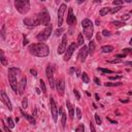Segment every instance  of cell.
Here are the masks:
<instances>
[{
	"label": "cell",
	"instance_id": "cell-20",
	"mask_svg": "<svg viewBox=\"0 0 132 132\" xmlns=\"http://www.w3.org/2000/svg\"><path fill=\"white\" fill-rule=\"evenodd\" d=\"M0 62L2 63L3 66L8 65V61H7V59H6L5 55H4V52H3V50H1V48H0Z\"/></svg>",
	"mask_w": 132,
	"mask_h": 132
},
{
	"label": "cell",
	"instance_id": "cell-35",
	"mask_svg": "<svg viewBox=\"0 0 132 132\" xmlns=\"http://www.w3.org/2000/svg\"><path fill=\"white\" fill-rule=\"evenodd\" d=\"M75 112H76V118H78V120H81L82 119V110H81V108H79V107H76Z\"/></svg>",
	"mask_w": 132,
	"mask_h": 132
},
{
	"label": "cell",
	"instance_id": "cell-28",
	"mask_svg": "<svg viewBox=\"0 0 132 132\" xmlns=\"http://www.w3.org/2000/svg\"><path fill=\"white\" fill-rule=\"evenodd\" d=\"M39 85H40L41 91L46 94V93H47V87H46V84H44V82L42 81V79H40V81H39Z\"/></svg>",
	"mask_w": 132,
	"mask_h": 132
},
{
	"label": "cell",
	"instance_id": "cell-37",
	"mask_svg": "<svg viewBox=\"0 0 132 132\" xmlns=\"http://www.w3.org/2000/svg\"><path fill=\"white\" fill-rule=\"evenodd\" d=\"M7 124H8V127L9 128H13L15 127V123H13V121L12 118H7Z\"/></svg>",
	"mask_w": 132,
	"mask_h": 132
},
{
	"label": "cell",
	"instance_id": "cell-34",
	"mask_svg": "<svg viewBox=\"0 0 132 132\" xmlns=\"http://www.w3.org/2000/svg\"><path fill=\"white\" fill-rule=\"evenodd\" d=\"M22 107L23 108H25V109L28 107V99H27L26 97L25 98H23V100H22Z\"/></svg>",
	"mask_w": 132,
	"mask_h": 132
},
{
	"label": "cell",
	"instance_id": "cell-47",
	"mask_svg": "<svg viewBox=\"0 0 132 132\" xmlns=\"http://www.w3.org/2000/svg\"><path fill=\"white\" fill-rule=\"evenodd\" d=\"M1 35L3 38H5V26L2 27V31H1Z\"/></svg>",
	"mask_w": 132,
	"mask_h": 132
},
{
	"label": "cell",
	"instance_id": "cell-53",
	"mask_svg": "<svg viewBox=\"0 0 132 132\" xmlns=\"http://www.w3.org/2000/svg\"><path fill=\"white\" fill-rule=\"evenodd\" d=\"M95 98H96L97 101H99V100H100V97H99V95H98V94H95Z\"/></svg>",
	"mask_w": 132,
	"mask_h": 132
},
{
	"label": "cell",
	"instance_id": "cell-38",
	"mask_svg": "<svg viewBox=\"0 0 132 132\" xmlns=\"http://www.w3.org/2000/svg\"><path fill=\"white\" fill-rule=\"evenodd\" d=\"M62 32H64V28L57 29L56 31H55V35H56V36L58 37V36H60V35H61V34H62Z\"/></svg>",
	"mask_w": 132,
	"mask_h": 132
},
{
	"label": "cell",
	"instance_id": "cell-59",
	"mask_svg": "<svg viewBox=\"0 0 132 132\" xmlns=\"http://www.w3.org/2000/svg\"><path fill=\"white\" fill-rule=\"evenodd\" d=\"M36 93H37V94H40V90L39 89H36Z\"/></svg>",
	"mask_w": 132,
	"mask_h": 132
},
{
	"label": "cell",
	"instance_id": "cell-26",
	"mask_svg": "<svg viewBox=\"0 0 132 132\" xmlns=\"http://www.w3.org/2000/svg\"><path fill=\"white\" fill-rule=\"evenodd\" d=\"M84 37H83V34L82 33H79L78 34V42H76V47L78 46H83L84 44Z\"/></svg>",
	"mask_w": 132,
	"mask_h": 132
},
{
	"label": "cell",
	"instance_id": "cell-58",
	"mask_svg": "<svg viewBox=\"0 0 132 132\" xmlns=\"http://www.w3.org/2000/svg\"><path fill=\"white\" fill-rule=\"evenodd\" d=\"M97 40H99V41H100V34H99V33L97 34Z\"/></svg>",
	"mask_w": 132,
	"mask_h": 132
},
{
	"label": "cell",
	"instance_id": "cell-24",
	"mask_svg": "<svg viewBox=\"0 0 132 132\" xmlns=\"http://www.w3.org/2000/svg\"><path fill=\"white\" fill-rule=\"evenodd\" d=\"M82 79H83V83H85V84H89L90 83V78L89 75L87 74V72H83L82 73Z\"/></svg>",
	"mask_w": 132,
	"mask_h": 132
},
{
	"label": "cell",
	"instance_id": "cell-1",
	"mask_svg": "<svg viewBox=\"0 0 132 132\" xmlns=\"http://www.w3.org/2000/svg\"><path fill=\"white\" fill-rule=\"evenodd\" d=\"M28 50L30 54H32L33 56L39 57V58H44L48 57L50 54V48L43 42H38V43H33L29 46Z\"/></svg>",
	"mask_w": 132,
	"mask_h": 132
},
{
	"label": "cell",
	"instance_id": "cell-56",
	"mask_svg": "<svg viewBox=\"0 0 132 132\" xmlns=\"http://www.w3.org/2000/svg\"><path fill=\"white\" fill-rule=\"evenodd\" d=\"M107 120H108V121H109V122H112L113 124H118V123L116 122V121H113V120H110V119H107Z\"/></svg>",
	"mask_w": 132,
	"mask_h": 132
},
{
	"label": "cell",
	"instance_id": "cell-16",
	"mask_svg": "<svg viewBox=\"0 0 132 132\" xmlns=\"http://www.w3.org/2000/svg\"><path fill=\"white\" fill-rule=\"evenodd\" d=\"M56 89H57V92L59 95H63L64 94V91H65V82L63 78H61L59 82L56 83Z\"/></svg>",
	"mask_w": 132,
	"mask_h": 132
},
{
	"label": "cell",
	"instance_id": "cell-31",
	"mask_svg": "<svg viewBox=\"0 0 132 132\" xmlns=\"http://www.w3.org/2000/svg\"><path fill=\"white\" fill-rule=\"evenodd\" d=\"M121 8H122V6H114V8H109V12L114 15V13H116L119 12V10H121Z\"/></svg>",
	"mask_w": 132,
	"mask_h": 132
},
{
	"label": "cell",
	"instance_id": "cell-55",
	"mask_svg": "<svg viewBox=\"0 0 132 132\" xmlns=\"http://www.w3.org/2000/svg\"><path fill=\"white\" fill-rule=\"evenodd\" d=\"M27 43H28V40H27L26 38H24V42H23V44H24V46H26Z\"/></svg>",
	"mask_w": 132,
	"mask_h": 132
},
{
	"label": "cell",
	"instance_id": "cell-15",
	"mask_svg": "<svg viewBox=\"0 0 132 132\" xmlns=\"http://www.w3.org/2000/svg\"><path fill=\"white\" fill-rule=\"evenodd\" d=\"M87 56H88V47L86 46H83V48L79 50L78 52V59L81 62H85Z\"/></svg>",
	"mask_w": 132,
	"mask_h": 132
},
{
	"label": "cell",
	"instance_id": "cell-33",
	"mask_svg": "<svg viewBox=\"0 0 132 132\" xmlns=\"http://www.w3.org/2000/svg\"><path fill=\"white\" fill-rule=\"evenodd\" d=\"M75 132H85V126L83 124H79L75 129Z\"/></svg>",
	"mask_w": 132,
	"mask_h": 132
},
{
	"label": "cell",
	"instance_id": "cell-11",
	"mask_svg": "<svg viewBox=\"0 0 132 132\" xmlns=\"http://www.w3.org/2000/svg\"><path fill=\"white\" fill-rule=\"evenodd\" d=\"M66 48H67V36H66V34H63V36H62V40H61V42L60 44H59V47H58V54H63L65 53V51H66Z\"/></svg>",
	"mask_w": 132,
	"mask_h": 132
},
{
	"label": "cell",
	"instance_id": "cell-2",
	"mask_svg": "<svg viewBox=\"0 0 132 132\" xmlns=\"http://www.w3.org/2000/svg\"><path fill=\"white\" fill-rule=\"evenodd\" d=\"M82 26H83V31H84L86 38L88 40H91V38L93 36V31H94V27H93V23L91 22V20L89 19L83 20Z\"/></svg>",
	"mask_w": 132,
	"mask_h": 132
},
{
	"label": "cell",
	"instance_id": "cell-17",
	"mask_svg": "<svg viewBox=\"0 0 132 132\" xmlns=\"http://www.w3.org/2000/svg\"><path fill=\"white\" fill-rule=\"evenodd\" d=\"M26 83H27V78L26 76H23L21 78L20 83L18 84V88H19V94H24V91H25V88H26Z\"/></svg>",
	"mask_w": 132,
	"mask_h": 132
},
{
	"label": "cell",
	"instance_id": "cell-32",
	"mask_svg": "<svg viewBox=\"0 0 132 132\" xmlns=\"http://www.w3.org/2000/svg\"><path fill=\"white\" fill-rule=\"evenodd\" d=\"M97 70L101 71V72H103V73H113V70H110V69H105V68H101V67H98L97 68Z\"/></svg>",
	"mask_w": 132,
	"mask_h": 132
},
{
	"label": "cell",
	"instance_id": "cell-43",
	"mask_svg": "<svg viewBox=\"0 0 132 132\" xmlns=\"http://www.w3.org/2000/svg\"><path fill=\"white\" fill-rule=\"evenodd\" d=\"M102 34H103V36H109L110 35V32L108 30H103L102 31Z\"/></svg>",
	"mask_w": 132,
	"mask_h": 132
},
{
	"label": "cell",
	"instance_id": "cell-52",
	"mask_svg": "<svg viewBox=\"0 0 132 132\" xmlns=\"http://www.w3.org/2000/svg\"><path fill=\"white\" fill-rule=\"evenodd\" d=\"M124 64H125V65L130 66V65H132V62H130V61H128V62H124Z\"/></svg>",
	"mask_w": 132,
	"mask_h": 132
},
{
	"label": "cell",
	"instance_id": "cell-57",
	"mask_svg": "<svg viewBox=\"0 0 132 132\" xmlns=\"http://www.w3.org/2000/svg\"><path fill=\"white\" fill-rule=\"evenodd\" d=\"M120 101H121V102H123V103H124V102H125V103H126V102H129V100H122V99H121V100H120Z\"/></svg>",
	"mask_w": 132,
	"mask_h": 132
},
{
	"label": "cell",
	"instance_id": "cell-50",
	"mask_svg": "<svg viewBox=\"0 0 132 132\" xmlns=\"http://www.w3.org/2000/svg\"><path fill=\"white\" fill-rule=\"evenodd\" d=\"M122 19H123V20H129V19H130V16H129V15H125V16L122 17Z\"/></svg>",
	"mask_w": 132,
	"mask_h": 132
},
{
	"label": "cell",
	"instance_id": "cell-39",
	"mask_svg": "<svg viewBox=\"0 0 132 132\" xmlns=\"http://www.w3.org/2000/svg\"><path fill=\"white\" fill-rule=\"evenodd\" d=\"M123 1H120V0H114V1H113V4L114 5V6H122V4H123Z\"/></svg>",
	"mask_w": 132,
	"mask_h": 132
},
{
	"label": "cell",
	"instance_id": "cell-7",
	"mask_svg": "<svg viewBox=\"0 0 132 132\" xmlns=\"http://www.w3.org/2000/svg\"><path fill=\"white\" fill-rule=\"evenodd\" d=\"M50 106H51V112H52V116H53V120L55 122H57L59 110H58V107L56 105V103H55V100H54L53 97L50 98Z\"/></svg>",
	"mask_w": 132,
	"mask_h": 132
},
{
	"label": "cell",
	"instance_id": "cell-45",
	"mask_svg": "<svg viewBox=\"0 0 132 132\" xmlns=\"http://www.w3.org/2000/svg\"><path fill=\"white\" fill-rule=\"evenodd\" d=\"M122 62V60L121 59H114V60H112V61H109V63H121Z\"/></svg>",
	"mask_w": 132,
	"mask_h": 132
},
{
	"label": "cell",
	"instance_id": "cell-46",
	"mask_svg": "<svg viewBox=\"0 0 132 132\" xmlns=\"http://www.w3.org/2000/svg\"><path fill=\"white\" fill-rule=\"evenodd\" d=\"M127 55H125V54H120V55H116V57L114 58H117V59H120V58H125Z\"/></svg>",
	"mask_w": 132,
	"mask_h": 132
},
{
	"label": "cell",
	"instance_id": "cell-41",
	"mask_svg": "<svg viewBox=\"0 0 132 132\" xmlns=\"http://www.w3.org/2000/svg\"><path fill=\"white\" fill-rule=\"evenodd\" d=\"M131 52H132V50H131V48H124V50H123V54L127 55V54H130Z\"/></svg>",
	"mask_w": 132,
	"mask_h": 132
},
{
	"label": "cell",
	"instance_id": "cell-13",
	"mask_svg": "<svg viewBox=\"0 0 132 132\" xmlns=\"http://www.w3.org/2000/svg\"><path fill=\"white\" fill-rule=\"evenodd\" d=\"M24 24L27 26H30V27H35V26H39V23H38V20L35 17H30V18H26L24 19Z\"/></svg>",
	"mask_w": 132,
	"mask_h": 132
},
{
	"label": "cell",
	"instance_id": "cell-60",
	"mask_svg": "<svg viewBox=\"0 0 132 132\" xmlns=\"http://www.w3.org/2000/svg\"><path fill=\"white\" fill-rule=\"evenodd\" d=\"M96 24H97V25H98V26H99V24H100V22H99V20H96Z\"/></svg>",
	"mask_w": 132,
	"mask_h": 132
},
{
	"label": "cell",
	"instance_id": "cell-49",
	"mask_svg": "<svg viewBox=\"0 0 132 132\" xmlns=\"http://www.w3.org/2000/svg\"><path fill=\"white\" fill-rule=\"evenodd\" d=\"M3 129H4V131L5 132H12V131H10L9 129H8V127L7 126H6V125L4 124V125H3Z\"/></svg>",
	"mask_w": 132,
	"mask_h": 132
},
{
	"label": "cell",
	"instance_id": "cell-40",
	"mask_svg": "<svg viewBox=\"0 0 132 132\" xmlns=\"http://www.w3.org/2000/svg\"><path fill=\"white\" fill-rule=\"evenodd\" d=\"M73 93H74V95H75V98H76V100H79L81 99V94L78 93V91L76 89H74L73 90Z\"/></svg>",
	"mask_w": 132,
	"mask_h": 132
},
{
	"label": "cell",
	"instance_id": "cell-23",
	"mask_svg": "<svg viewBox=\"0 0 132 132\" xmlns=\"http://www.w3.org/2000/svg\"><path fill=\"white\" fill-rule=\"evenodd\" d=\"M113 51H114V47H112V46H104L101 48L102 53H112Z\"/></svg>",
	"mask_w": 132,
	"mask_h": 132
},
{
	"label": "cell",
	"instance_id": "cell-8",
	"mask_svg": "<svg viewBox=\"0 0 132 132\" xmlns=\"http://www.w3.org/2000/svg\"><path fill=\"white\" fill-rule=\"evenodd\" d=\"M0 98H1V100L3 101V103H4L5 105L7 106V108H8L9 110H12V102H10L8 96H7V94L5 93L4 90H1V91H0Z\"/></svg>",
	"mask_w": 132,
	"mask_h": 132
},
{
	"label": "cell",
	"instance_id": "cell-36",
	"mask_svg": "<svg viewBox=\"0 0 132 132\" xmlns=\"http://www.w3.org/2000/svg\"><path fill=\"white\" fill-rule=\"evenodd\" d=\"M95 121H96V124L97 125H99V126H100V125H101L102 124V122H101V119H100V118H99V114H95Z\"/></svg>",
	"mask_w": 132,
	"mask_h": 132
},
{
	"label": "cell",
	"instance_id": "cell-44",
	"mask_svg": "<svg viewBox=\"0 0 132 132\" xmlns=\"http://www.w3.org/2000/svg\"><path fill=\"white\" fill-rule=\"evenodd\" d=\"M122 78V76L121 75H116V76H109V79H112V81H114V79H120Z\"/></svg>",
	"mask_w": 132,
	"mask_h": 132
},
{
	"label": "cell",
	"instance_id": "cell-19",
	"mask_svg": "<svg viewBox=\"0 0 132 132\" xmlns=\"http://www.w3.org/2000/svg\"><path fill=\"white\" fill-rule=\"evenodd\" d=\"M66 106H67V109H68V113H69V116H70L71 119H73V117H74V107L72 106V104L70 103L67 100L66 101Z\"/></svg>",
	"mask_w": 132,
	"mask_h": 132
},
{
	"label": "cell",
	"instance_id": "cell-10",
	"mask_svg": "<svg viewBox=\"0 0 132 132\" xmlns=\"http://www.w3.org/2000/svg\"><path fill=\"white\" fill-rule=\"evenodd\" d=\"M66 22H67V24L69 26H74L76 24V18L73 13L72 7L68 8V15H67V18H66Z\"/></svg>",
	"mask_w": 132,
	"mask_h": 132
},
{
	"label": "cell",
	"instance_id": "cell-5",
	"mask_svg": "<svg viewBox=\"0 0 132 132\" xmlns=\"http://www.w3.org/2000/svg\"><path fill=\"white\" fill-rule=\"evenodd\" d=\"M36 18H37V20H38V23H39V25L48 26V24H50L51 17H50V13L48 12L47 9L42 10L41 12H39L38 15H36Z\"/></svg>",
	"mask_w": 132,
	"mask_h": 132
},
{
	"label": "cell",
	"instance_id": "cell-12",
	"mask_svg": "<svg viewBox=\"0 0 132 132\" xmlns=\"http://www.w3.org/2000/svg\"><path fill=\"white\" fill-rule=\"evenodd\" d=\"M75 48H76V43H74V42H72L70 46L66 48L65 56H64V61H69V60H70V58H71V56H72V54H73Z\"/></svg>",
	"mask_w": 132,
	"mask_h": 132
},
{
	"label": "cell",
	"instance_id": "cell-9",
	"mask_svg": "<svg viewBox=\"0 0 132 132\" xmlns=\"http://www.w3.org/2000/svg\"><path fill=\"white\" fill-rule=\"evenodd\" d=\"M66 8H67L66 4L65 3H62L58 9V26H61L63 24V17H64V12Z\"/></svg>",
	"mask_w": 132,
	"mask_h": 132
},
{
	"label": "cell",
	"instance_id": "cell-4",
	"mask_svg": "<svg viewBox=\"0 0 132 132\" xmlns=\"http://www.w3.org/2000/svg\"><path fill=\"white\" fill-rule=\"evenodd\" d=\"M52 30H53V25L50 23L48 25L44 28L41 32H39L37 34V40H39V41H46L48 37L51 36V33H52Z\"/></svg>",
	"mask_w": 132,
	"mask_h": 132
},
{
	"label": "cell",
	"instance_id": "cell-3",
	"mask_svg": "<svg viewBox=\"0 0 132 132\" xmlns=\"http://www.w3.org/2000/svg\"><path fill=\"white\" fill-rule=\"evenodd\" d=\"M15 6L17 10L22 15H25L30 10V2L28 0H16Z\"/></svg>",
	"mask_w": 132,
	"mask_h": 132
},
{
	"label": "cell",
	"instance_id": "cell-25",
	"mask_svg": "<svg viewBox=\"0 0 132 132\" xmlns=\"http://www.w3.org/2000/svg\"><path fill=\"white\" fill-rule=\"evenodd\" d=\"M110 25L117 27V28H120V27L125 26V22H120V21H114V22L110 23Z\"/></svg>",
	"mask_w": 132,
	"mask_h": 132
},
{
	"label": "cell",
	"instance_id": "cell-54",
	"mask_svg": "<svg viewBox=\"0 0 132 132\" xmlns=\"http://www.w3.org/2000/svg\"><path fill=\"white\" fill-rule=\"evenodd\" d=\"M74 70H75V69H74L73 67H72V68H70V70H69V72H70V74H72V73H73V72H74Z\"/></svg>",
	"mask_w": 132,
	"mask_h": 132
},
{
	"label": "cell",
	"instance_id": "cell-29",
	"mask_svg": "<svg viewBox=\"0 0 132 132\" xmlns=\"http://www.w3.org/2000/svg\"><path fill=\"white\" fill-rule=\"evenodd\" d=\"M105 87H117V86H122V83H105Z\"/></svg>",
	"mask_w": 132,
	"mask_h": 132
},
{
	"label": "cell",
	"instance_id": "cell-42",
	"mask_svg": "<svg viewBox=\"0 0 132 132\" xmlns=\"http://www.w3.org/2000/svg\"><path fill=\"white\" fill-rule=\"evenodd\" d=\"M90 129H91V132H96V129L94 127V124L92 122H90Z\"/></svg>",
	"mask_w": 132,
	"mask_h": 132
},
{
	"label": "cell",
	"instance_id": "cell-48",
	"mask_svg": "<svg viewBox=\"0 0 132 132\" xmlns=\"http://www.w3.org/2000/svg\"><path fill=\"white\" fill-rule=\"evenodd\" d=\"M30 72H31V73H32L34 76H36L37 75V71H36V69H30Z\"/></svg>",
	"mask_w": 132,
	"mask_h": 132
},
{
	"label": "cell",
	"instance_id": "cell-21",
	"mask_svg": "<svg viewBox=\"0 0 132 132\" xmlns=\"http://www.w3.org/2000/svg\"><path fill=\"white\" fill-rule=\"evenodd\" d=\"M8 73L12 74L13 76H16V78H17L19 74H21V69L17 68V67H12V68L8 69Z\"/></svg>",
	"mask_w": 132,
	"mask_h": 132
},
{
	"label": "cell",
	"instance_id": "cell-6",
	"mask_svg": "<svg viewBox=\"0 0 132 132\" xmlns=\"http://www.w3.org/2000/svg\"><path fill=\"white\" fill-rule=\"evenodd\" d=\"M54 71H55V65L48 64L46 70L47 73V78L48 79V83H50V86L52 89L55 88V78H54Z\"/></svg>",
	"mask_w": 132,
	"mask_h": 132
},
{
	"label": "cell",
	"instance_id": "cell-14",
	"mask_svg": "<svg viewBox=\"0 0 132 132\" xmlns=\"http://www.w3.org/2000/svg\"><path fill=\"white\" fill-rule=\"evenodd\" d=\"M8 82H9V85H10V87H12V89L13 90V92L18 93L19 88H18V82H17L16 76H13L12 74L8 73Z\"/></svg>",
	"mask_w": 132,
	"mask_h": 132
},
{
	"label": "cell",
	"instance_id": "cell-61",
	"mask_svg": "<svg viewBox=\"0 0 132 132\" xmlns=\"http://www.w3.org/2000/svg\"><path fill=\"white\" fill-rule=\"evenodd\" d=\"M0 132H2V131H1V130H0Z\"/></svg>",
	"mask_w": 132,
	"mask_h": 132
},
{
	"label": "cell",
	"instance_id": "cell-30",
	"mask_svg": "<svg viewBox=\"0 0 132 132\" xmlns=\"http://www.w3.org/2000/svg\"><path fill=\"white\" fill-rule=\"evenodd\" d=\"M66 119H67V117H66V113H63V114H62V119H61V124H62V127H63V128H65Z\"/></svg>",
	"mask_w": 132,
	"mask_h": 132
},
{
	"label": "cell",
	"instance_id": "cell-27",
	"mask_svg": "<svg viewBox=\"0 0 132 132\" xmlns=\"http://www.w3.org/2000/svg\"><path fill=\"white\" fill-rule=\"evenodd\" d=\"M109 12V7H103V8H101L100 9V12H99V15L101 16V17H103V16H105V15H107V13Z\"/></svg>",
	"mask_w": 132,
	"mask_h": 132
},
{
	"label": "cell",
	"instance_id": "cell-18",
	"mask_svg": "<svg viewBox=\"0 0 132 132\" xmlns=\"http://www.w3.org/2000/svg\"><path fill=\"white\" fill-rule=\"evenodd\" d=\"M21 112V114L25 118V119L28 121V122L30 123V124H32V125H35V123H36V121H35V119H34V117L33 116H31V114H27V113H25L23 109H21L20 110Z\"/></svg>",
	"mask_w": 132,
	"mask_h": 132
},
{
	"label": "cell",
	"instance_id": "cell-51",
	"mask_svg": "<svg viewBox=\"0 0 132 132\" xmlns=\"http://www.w3.org/2000/svg\"><path fill=\"white\" fill-rule=\"evenodd\" d=\"M94 82L96 83L97 85H100V79H99V78H94Z\"/></svg>",
	"mask_w": 132,
	"mask_h": 132
},
{
	"label": "cell",
	"instance_id": "cell-22",
	"mask_svg": "<svg viewBox=\"0 0 132 132\" xmlns=\"http://www.w3.org/2000/svg\"><path fill=\"white\" fill-rule=\"evenodd\" d=\"M94 51H95V42L93 40H91L89 43V47H88V54L93 55L94 54Z\"/></svg>",
	"mask_w": 132,
	"mask_h": 132
}]
</instances>
